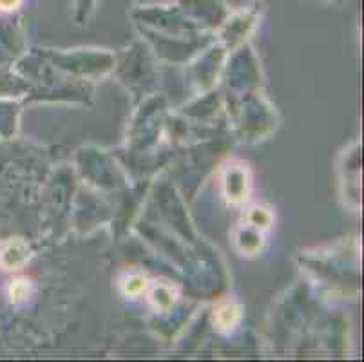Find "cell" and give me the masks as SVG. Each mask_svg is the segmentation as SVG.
<instances>
[{
  "mask_svg": "<svg viewBox=\"0 0 364 362\" xmlns=\"http://www.w3.org/2000/svg\"><path fill=\"white\" fill-rule=\"evenodd\" d=\"M18 4H21V0H0V9L9 11V9H15Z\"/></svg>",
  "mask_w": 364,
  "mask_h": 362,
  "instance_id": "obj_1",
  "label": "cell"
}]
</instances>
